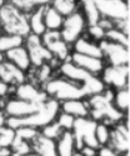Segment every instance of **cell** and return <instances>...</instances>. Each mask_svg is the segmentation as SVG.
<instances>
[{
	"mask_svg": "<svg viewBox=\"0 0 130 156\" xmlns=\"http://www.w3.org/2000/svg\"><path fill=\"white\" fill-rule=\"evenodd\" d=\"M60 111V102L54 99H48L36 112L24 118H6V126L16 130L19 127H43L56 119Z\"/></svg>",
	"mask_w": 130,
	"mask_h": 156,
	"instance_id": "cell-1",
	"label": "cell"
},
{
	"mask_svg": "<svg viewBox=\"0 0 130 156\" xmlns=\"http://www.w3.org/2000/svg\"><path fill=\"white\" fill-rule=\"evenodd\" d=\"M0 28L5 34H15L23 37L30 34L27 14L10 2L0 6Z\"/></svg>",
	"mask_w": 130,
	"mask_h": 156,
	"instance_id": "cell-2",
	"label": "cell"
},
{
	"mask_svg": "<svg viewBox=\"0 0 130 156\" xmlns=\"http://www.w3.org/2000/svg\"><path fill=\"white\" fill-rule=\"evenodd\" d=\"M113 91H107L104 90L100 94L95 95H90L88 100V105H89V115L92 116V119L98 121L103 119H108L109 121L118 122L124 118V115L121 111H119L115 108L114 102H113Z\"/></svg>",
	"mask_w": 130,
	"mask_h": 156,
	"instance_id": "cell-3",
	"label": "cell"
},
{
	"mask_svg": "<svg viewBox=\"0 0 130 156\" xmlns=\"http://www.w3.org/2000/svg\"><path fill=\"white\" fill-rule=\"evenodd\" d=\"M43 91L48 95V98L54 99L56 101L65 100H74V99H83L88 96L85 89L67 77H55L49 79L44 83Z\"/></svg>",
	"mask_w": 130,
	"mask_h": 156,
	"instance_id": "cell-4",
	"label": "cell"
},
{
	"mask_svg": "<svg viewBox=\"0 0 130 156\" xmlns=\"http://www.w3.org/2000/svg\"><path fill=\"white\" fill-rule=\"evenodd\" d=\"M60 71L64 77L83 86L88 96L100 94L105 90V85L99 77H96L94 74L89 73L79 66H76L71 61H64L60 65Z\"/></svg>",
	"mask_w": 130,
	"mask_h": 156,
	"instance_id": "cell-5",
	"label": "cell"
},
{
	"mask_svg": "<svg viewBox=\"0 0 130 156\" xmlns=\"http://www.w3.org/2000/svg\"><path fill=\"white\" fill-rule=\"evenodd\" d=\"M96 121L89 118H75L71 133L75 140V147L81 149L83 146H89L93 149H99V144L95 137Z\"/></svg>",
	"mask_w": 130,
	"mask_h": 156,
	"instance_id": "cell-6",
	"label": "cell"
},
{
	"mask_svg": "<svg viewBox=\"0 0 130 156\" xmlns=\"http://www.w3.org/2000/svg\"><path fill=\"white\" fill-rule=\"evenodd\" d=\"M86 27L88 25L84 15L79 11H75L73 14L64 18L59 33L63 40L69 45V44H74L78 39L81 37V34L85 31Z\"/></svg>",
	"mask_w": 130,
	"mask_h": 156,
	"instance_id": "cell-7",
	"label": "cell"
},
{
	"mask_svg": "<svg viewBox=\"0 0 130 156\" xmlns=\"http://www.w3.org/2000/svg\"><path fill=\"white\" fill-rule=\"evenodd\" d=\"M25 37L27 39H25L24 43H25V48L28 50L31 65H34L36 68H40L43 64H50L54 60L53 54L43 45L40 36L29 34Z\"/></svg>",
	"mask_w": 130,
	"mask_h": 156,
	"instance_id": "cell-8",
	"label": "cell"
},
{
	"mask_svg": "<svg viewBox=\"0 0 130 156\" xmlns=\"http://www.w3.org/2000/svg\"><path fill=\"white\" fill-rule=\"evenodd\" d=\"M100 16L111 21L129 19V4L124 0H94Z\"/></svg>",
	"mask_w": 130,
	"mask_h": 156,
	"instance_id": "cell-9",
	"label": "cell"
},
{
	"mask_svg": "<svg viewBox=\"0 0 130 156\" xmlns=\"http://www.w3.org/2000/svg\"><path fill=\"white\" fill-rule=\"evenodd\" d=\"M103 58H107L109 64L113 66H123V65H129V48L109 41L107 39H103L99 44Z\"/></svg>",
	"mask_w": 130,
	"mask_h": 156,
	"instance_id": "cell-10",
	"label": "cell"
},
{
	"mask_svg": "<svg viewBox=\"0 0 130 156\" xmlns=\"http://www.w3.org/2000/svg\"><path fill=\"white\" fill-rule=\"evenodd\" d=\"M40 37L43 45L53 54L54 58L60 61H65V59H68L69 48L68 44L61 39L59 30H46Z\"/></svg>",
	"mask_w": 130,
	"mask_h": 156,
	"instance_id": "cell-11",
	"label": "cell"
},
{
	"mask_svg": "<svg viewBox=\"0 0 130 156\" xmlns=\"http://www.w3.org/2000/svg\"><path fill=\"white\" fill-rule=\"evenodd\" d=\"M44 102H31L16 98L9 99L4 105V114L8 118H24L36 112L44 105Z\"/></svg>",
	"mask_w": 130,
	"mask_h": 156,
	"instance_id": "cell-12",
	"label": "cell"
},
{
	"mask_svg": "<svg viewBox=\"0 0 130 156\" xmlns=\"http://www.w3.org/2000/svg\"><path fill=\"white\" fill-rule=\"evenodd\" d=\"M104 85H108L113 89H124L129 84V65L123 66H110L103 70V80Z\"/></svg>",
	"mask_w": 130,
	"mask_h": 156,
	"instance_id": "cell-13",
	"label": "cell"
},
{
	"mask_svg": "<svg viewBox=\"0 0 130 156\" xmlns=\"http://www.w3.org/2000/svg\"><path fill=\"white\" fill-rule=\"evenodd\" d=\"M129 125L118 124L113 129H110V137L109 142L110 147L119 154H126L130 149V140H129Z\"/></svg>",
	"mask_w": 130,
	"mask_h": 156,
	"instance_id": "cell-14",
	"label": "cell"
},
{
	"mask_svg": "<svg viewBox=\"0 0 130 156\" xmlns=\"http://www.w3.org/2000/svg\"><path fill=\"white\" fill-rule=\"evenodd\" d=\"M15 98L31 102H44L49 99L43 90L38 89L31 83H25V81L18 85L15 90Z\"/></svg>",
	"mask_w": 130,
	"mask_h": 156,
	"instance_id": "cell-15",
	"label": "cell"
},
{
	"mask_svg": "<svg viewBox=\"0 0 130 156\" xmlns=\"http://www.w3.org/2000/svg\"><path fill=\"white\" fill-rule=\"evenodd\" d=\"M74 65L79 66L92 74H99L104 70V60L103 59H98V58H93V56H88V55H83L79 53H74L71 54V60H70Z\"/></svg>",
	"mask_w": 130,
	"mask_h": 156,
	"instance_id": "cell-16",
	"label": "cell"
},
{
	"mask_svg": "<svg viewBox=\"0 0 130 156\" xmlns=\"http://www.w3.org/2000/svg\"><path fill=\"white\" fill-rule=\"evenodd\" d=\"M0 80L8 85H19L25 81V73L16 68L14 64L5 60L3 64H0Z\"/></svg>",
	"mask_w": 130,
	"mask_h": 156,
	"instance_id": "cell-17",
	"label": "cell"
},
{
	"mask_svg": "<svg viewBox=\"0 0 130 156\" xmlns=\"http://www.w3.org/2000/svg\"><path fill=\"white\" fill-rule=\"evenodd\" d=\"M31 149L40 156H58L55 140L49 139L39 133L31 140Z\"/></svg>",
	"mask_w": 130,
	"mask_h": 156,
	"instance_id": "cell-18",
	"label": "cell"
},
{
	"mask_svg": "<svg viewBox=\"0 0 130 156\" xmlns=\"http://www.w3.org/2000/svg\"><path fill=\"white\" fill-rule=\"evenodd\" d=\"M5 58L9 62L14 64L16 68H19L20 70H23L24 73L29 70L31 66V62H30V58L28 54V50L25 46H18L14 48L9 51L5 53Z\"/></svg>",
	"mask_w": 130,
	"mask_h": 156,
	"instance_id": "cell-19",
	"label": "cell"
},
{
	"mask_svg": "<svg viewBox=\"0 0 130 156\" xmlns=\"http://www.w3.org/2000/svg\"><path fill=\"white\" fill-rule=\"evenodd\" d=\"M60 110L65 114L74 116V118H88L89 116V105L81 99L61 101Z\"/></svg>",
	"mask_w": 130,
	"mask_h": 156,
	"instance_id": "cell-20",
	"label": "cell"
},
{
	"mask_svg": "<svg viewBox=\"0 0 130 156\" xmlns=\"http://www.w3.org/2000/svg\"><path fill=\"white\" fill-rule=\"evenodd\" d=\"M58 156H73L75 152V140L71 130H64L55 140Z\"/></svg>",
	"mask_w": 130,
	"mask_h": 156,
	"instance_id": "cell-21",
	"label": "cell"
},
{
	"mask_svg": "<svg viewBox=\"0 0 130 156\" xmlns=\"http://www.w3.org/2000/svg\"><path fill=\"white\" fill-rule=\"evenodd\" d=\"M44 10L45 6H38L30 12V16L28 18L30 34L42 36L46 31L44 25Z\"/></svg>",
	"mask_w": 130,
	"mask_h": 156,
	"instance_id": "cell-22",
	"label": "cell"
},
{
	"mask_svg": "<svg viewBox=\"0 0 130 156\" xmlns=\"http://www.w3.org/2000/svg\"><path fill=\"white\" fill-rule=\"evenodd\" d=\"M74 51L75 53L83 54V55L103 59V51H101L100 46L98 44H95V43L89 41L88 39H85V37H79L74 43Z\"/></svg>",
	"mask_w": 130,
	"mask_h": 156,
	"instance_id": "cell-23",
	"label": "cell"
},
{
	"mask_svg": "<svg viewBox=\"0 0 130 156\" xmlns=\"http://www.w3.org/2000/svg\"><path fill=\"white\" fill-rule=\"evenodd\" d=\"M80 3H81V8H83L81 14L85 18L86 25L88 27L96 25L99 23V20L101 19V16H100V12L94 3V0H80Z\"/></svg>",
	"mask_w": 130,
	"mask_h": 156,
	"instance_id": "cell-24",
	"label": "cell"
},
{
	"mask_svg": "<svg viewBox=\"0 0 130 156\" xmlns=\"http://www.w3.org/2000/svg\"><path fill=\"white\" fill-rule=\"evenodd\" d=\"M64 21V16L53 6H45L44 10V25L46 30H60Z\"/></svg>",
	"mask_w": 130,
	"mask_h": 156,
	"instance_id": "cell-25",
	"label": "cell"
},
{
	"mask_svg": "<svg viewBox=\"0 0 130 156\" xmlns=\"http://www.w3.org/2000/svg\"><path fill=\"white\" fill-rule=\"evenodd\" d=\"M25 41V37L20 36V35H15V34H3L0 35V51L2 53H6V51L18 48V46H23Z\"/></svg>",
	"mask_w": 130,
	"mask_h": 156,
	"instance_id": "cell-26",
	"label": "cell"
},
{
	"mask_svg": "<svg viewBox=\"0 0 130 156\" xmlns=\"http://www.w3.org/2000/svg\"><path fill=\"white\" fill-rule=\"evenodd\" d=\"M113 102L115 108L119 111H121L123 114L129 111V106H130V91L128 87L124 89H119L116 90V93L113 96Z\"/></svg>",
	"mask_w": 130,
	"mask_h": 156,
	"instance_id": "cell-27",
	"label": "cell"
},
{
	"mask_svg": "<svg viewBox=\"0 0 130 156\" xmlns=\"http://www.w3.org/2000/svg\"><path fill=\"white\" fill-rule=\"evenodd\" d=\"M51 6L65 18L76 11L78 3L76 0H51Z\"/></svg>",
	"mask_w": 130,
	"mask_h": 156,
	"instance_id": "cell-28",
	"label": "cell"
},
{
	"mask_svg": "<svg viewBox=\"0 0 130 156\" xmlns=\"http://www.w3.org/2000/svg\"><path fill=\"white\" fill-rule=\"evenodd\" d=\"M107 40L109 41H113V43H116V44H120V45H124L126 48H129V36L125 35L124 33H121L120 30H118L116 28H111L109 30L105 31V37Z\"/></svg>",
	"mask_w": 130,
	"mask_h": 156,
	"instance_id": "cell-29",
	"label": "cell"
},
{
	"mask_svg": "<svg viewBox=\"0 0 130 156\" xmlns=\"http://www.w3.org/2000/svg\"><path fill=\"white\" fill-rule=\"evenodd\" d=\"M95 137L99 146H105L109 142V137H110V129L108 127V125H105L104 122L96 124L95 127Z\"/></svg>",
	"mask_w": 130,
	"mask_h": 156,
	"instance_id": "cell-30",
	"label": "cell"
},
{
	"mask_svg": "<svg viewBox=\"0 0 130 156\" xmlns=\"http://www.w3.org/2000/svg\"><path fill=\"white\" fill-rule=\"evenodd\" d=\"M11 151L19 155V156H23V155H27L29 154L30 151H33L31 149V144L29 141H25V140H21V139H18V137H14L13 140V144H11Z\"/></svg>",
	"mask_w": 130,
	"mask_h": 156,
	"instance_id": "cell-31",
	"label": "cell"
},
{
	"mask_svg": "<svg viewBox=\"0 0 130 156\" xmlns=\"http://www.w3.org/2000/svg\"><path fill=\"white\" fill-rule=\"evenodd\" d=\"M63 131H64V130H63V129L59 126V124L54 120V121H51L50 124L43 126L40 134L44 135V136H46V137H49V139L56 140V139L59 137V135H60Z\"/></svg>",
	"mask_w": 130,
	"mask_h": 156,
	"instance_id": "cell-32",
	"label": "cell"
},
{
	"mask_svg": "<svg viewBox=\"0 0 130 156\" xmlns=\"http://www.w3.org/2000/svg\"><path fill=\"white\" fill-rule=\"evenodd\" d=\"M14 137H15V130H13L8 126L0 127V147H10Z\"/></svg>",
	"mask_w": 130,
	"mask_h": 156,
	"instance_id": "cell-33",
	"label": "cell"
},
{
	"mask_svg": "<svg viewBox=\"0 0 130 156\" xmlns=\"http://www.w3.org/2000/svg\"><path fill=\"white\" fill-rule=\"evenodd\" d=\"M39 134L35 127H19L15 130V137L31 142V140Z\"/></svg>",
	"mask_w": 130,
	"mask_h": 156,
	"instance_id": "cell-34",
	"label": "cell"
},
{
	"mask_svg": "<svg viewBox=\"0 0 130 156\" xmlns=\"http://www.w3.org/2000/svg\"><path fill=\"white\" fill-rule=\"evenodd\" d=\"M75 118L69 114H65V112H60L56 116V122L59 124V126L63 130H71L73 129V124H74Z\"/></svg>",
	"mask_w": 130,
	"mask_h": 156,
	"instance_id": "cell-35",
	"label": "cell"
},
{
	"mask_svg": "<svg viewBox=\"0 0 130 156\" xmlns=\"http://www.w3.org/2000/svg\"><path fill=\"white\" fill-rule=\"evenodd\" d=\"M88 33L95 40H103L105 37V30H104L100 25H92V27H88Z\"/></svg>",
	"mask_w": 130,
	"mask_h": 156,
	"instance_id": "cell-36",
	"label": "cell"
},
{
	"mask_svg": "<svg viewBox=\"0 0 130 156\" xmlns=\"http://www.w3.org/2000/svg\"><path fill=\"white\" fill-rule=\"evenodd\" d=\"M50 75H51V66L50 64H43L40 68H39V74H38V79L45 83L50 79Z\"/></svg>",
	"mask_w": 130,
	"mask_h": 156,
	"instance_id": "cell-37",
	"label": "cell"
},
{
	"mask_svg": "<svg viewBox=\"0 0 130 156\" xmlns=\"http://www.w3.org/2000/svg\"><path fill=\"white\" fill-rule=\"evenodd\" d=\"M98 156H129V152L126 154H119L116 152L115 150H113L110 146H100L99 147V151L96 152Z\"/></svg>",
	"mask_w": 130,
	"mask_h": 156,
	"instance_id": "cell-38",
	"label": "cell"
},
{
	"mask_svg": "<svg viewBox=\"0 0 130 156\" xmlns=\"http://www.w3.org/2000/svg\"><path fill=\"white\" fill-rule=\"evenodd\" d=\"M79 151H80L84 156H96V149L89 147V146H83Z\"/></svg>",
	"mask_w": 130,
	"mask_h": 156,
	"instance_id": "cell-39",
	"label": "cell"
},
{
	"mask_svg": "<svg viewBox=\"0 0 130 156\" xmlns=\"http://www.w3.org/2000/svg\"><path fill=\"white\" fill-rule=\"evenodd\" d=\"M8 91H9V85H8L6 83H4V81L0 80V98L5 96V95L8 94Z\"/></svg>",
	"mask_w": 130,
	"mask_h": 156,
	"instance_id": "cell-40",
	"label": "cell"
},
{
	"mask_svg": "<svg viewBox=\"0 0 130 156\" xmlns=\"http://www.w3.org/2000/svg\"><path fill=\"white\" fill-rule=\"evenodd\" d=\"M6 125V115L0 111V127Z\"/></svg>",
	"mask_w": 130,
	"mask_h": 156,
	"instance_id": "cell-41",
	"label": "cell"
},
{
	"mask_svg": "<svg viewBox=\"0 0 130 156\" xmlns=\"http://www.w3.org/2000/svg\"><path fill=\"white\" fill-rule=\"evenodd\" d=\"M5 60H6V59H5V54H4V53H2V51H0V64H3Z\"/></svg>",
	"mask_w": 130,
	"mask_h": 156,
	"instance_id": "cell-42",
	"label": "cell"
},
{
	"mask_svg": "<svg viewBox=\"0 0 130 156\" xmlns=\"http://www.w3.org/2000/svg\"><path fill=\"white\" fill-rule=\"evenodd\" d=\"M23 156H40V155H39V154H36L35 151L33 152V151H30L29 154H27V155H23Z\"/></svg>",
	"mask_w": 130,
	"mask_h": 156,
	"instance_id": "cell-43",
	"label": "cell"
},
{
	"mask_svg": "<svg viewBox=\"0 0 130 156\" xmlns=\"http://www.w3.org/2000/svg\"><path fill=\"white\" fill-rule=\"evenodd\" d=\"M73 156H84V155H83L80 151H75V152L73 154Z\"/></svg>",
	"mask_w": 130,
	"mask_h": 156,
	"instance_id": "cell-44",
	"label": "cell"
},
{
	"mask_svg": "<svg viewBox=\"0 0 130 156\" xmlns=\"http://www.w3.org/2000/svg\"><path fill=\"white\" fill-rule=\"evenodd\" d=\"M4 3H5V2H4V0H0V6H2V5L4 4Z\"/></svg>",
	"mask_w": 130,
	"mask_h": 156,
	"instance_id": "cell-45",
	"label": "cell"
},
{
	"mask_svg": "<svg viewBox=\"0 0 130 156\" xmlns=\"http://www.w3.org/2000/svg\"><path fill=\"white\" fill-rule=\"evenodd\" d=\"M11 156H19V155H16V154H14V152H13V155Z\"/></svg>",
	"mask_w": 130,
	"mask_h": 156,
	"instance_id": "cell-46",
	"label": "cell"
},
{
	"mask_svg": "<svg viewBox=\"0 0 130 156\" xmlns=\"http://www.w3.org/2000/svg\"><path fill=\"white\" fill-rule=\"evenodd\" d=\"M124 2H126V3H128V2H129V0H124Z\"/></svg>",
	"mask_w": 130,
	"mask_h": 156,
	"instance_id": "cell-47",
	"label": "cell"
},
{
	"mask_svg": "<svg viewBox=\"0 0 130 156\" xmlns=\"http://www.w3.org/2000/svg\"><path fill=\"white\" fill-rule=\"evenodd\" d=\"M0 33H2V28H0Z\"/></svg>",
	"mask_w": 130,
	"mask_h": 156,
	"instance_id": "cell-48",
	"label": "cell"
},
{
	"mask_svg": "<svg viewBox=\"0 0 130 156\" xmlns=\"http://www.w3.org/2000/svg\"><path fill=\"white\" fill-rule=\"evenodd\" d=\"M4 2H6V0H4Z\"/></svg>",
	"mask_w": 130,
	"mask_h": 156,
	"instance_id": "cell-49",
	"label": "cell"
}]
</instances>
